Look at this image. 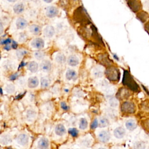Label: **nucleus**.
Returning <instances> with one entry per match:
<instances>
[{"label":"nucleus","mask_w":149,"mask_h":149,"mask_svg":"<svg viewBox=\"0 0 149 149\" xmlns=\"http://www.w3.org/2000/svg\"><path fill=\"white\" fill-rule=\"evenodd\" d=\"M123 83L125 85H126L132 90H136L138 89V86L136 84V83L134 81L133 79L127 71L125 72Z\"/></svg>","instance_id":"1"},{"label":"nucleus","mask_w":149,"mask_h":149,"mask_svg":"<svg viewBox=\"0 0 149 149\" xmlns=\"http://www.w3.org/2000/svg\"><path fill=\"white\" fill-rule=\"evenodd\" d=\"M59 10L57 7L54 5L47 6L45 9V15L48 18H54L58 16Z\"/></svg>","instance_id":"2"},{"label":"nucleus","mask_w":149,"mask_h":149,"mask_svg":"<svg viewBox=\"0 0 149 149\" xmlns=\"http://www.w3.org/2000/svg\"><path fill=\"white\" fill-rule=\"evenodd\" d=\"M130 9L134 12H139L142 7V4L140 0H126Z\"/></svg>","instance_id":"3"},{"label":"nucleus","mask_w":149,"mask_h":149,"mask_svg":"<svg viewBox=\"0 0 149 149\" xmlns=\"http://www.w3.org/2000/svg\"><path fill=\"white\" fill-rule=\"evenodd\" d=\"M30 46L37 49H41L44 47L45 42L44 40L40 37H36L30 41Z\"/></svg>","instance_id":"4"},{"label":"nucleus","mask_w":149,"mask_h":149,"mask_svg":"<svg viewBox=\"0 0 149 149\" xmlns=\"http://www.w3.org/2000/svg\"><path fill=\"white\" fill-rule=\"evenodd\" d=\"M25 9V3L23 2L19 1L15 3L12 7V11L16 15H20L24 12Z\"/></svg>","instance_id":"5"},{"label":"nucleus","mask_w":149,"mask_h":149,"mask_svg":"<svg viewBox=\"0 0 149 149\" xmlns=\"http://www.w3.org/2000/svg\"><path fill=\"white\" fill-rule=\"evenodd\" d=\"M97 138L100 142L106 143L109 141L111 138V133L109 131L106 130H101L98 133Z\"/></svg>","instance_id":"6"},{"label":"nucleus","mask_w":149,"mask_h":149,"mask_svg":"<svg viewBox=\"0 0 149 149\" xmlns=\"http://www.w3.org/2000/svg\"><path fill=\"white\" fill-rule=\"evenodd\" d=\"M106 75L109 80H116L118 79L119 73L116 68H110L106 70Z\"/></svg>","instance_id":"7"},{"label":"nucleus","mask_w":149,"mask_h":149,"mask_svg":"<svg viewBox=\"0 0 149 149\" xmlns=\"http://www.w3.org/2000/svg\"><path fill=\"white\" fill-rule=\"evenodd\" d=\"M43 34L47 38H52L55 34V30L52 25H46L43 29Z\"/></svg>","instance_id":"8"},{"label":"nucleus","mask_w":149,"mask_h":149,"mask_svg":"<svg viewBox=\"0 0 149 149\" xmlns=\"http://www.w3.org/2000/svg\"><path fill=\"white\" fill-rule=\"evenodd\" d=\"M15 26L19 30H23L28 26V22L22 17H17L15 20Z\"/></svg>","instance_id":"9"},{"label":"nucleus","mask_w":149,"mask_h":149,"mask_svg":"<svg viewBox=\"0 0 149 149\" xmlns=\"http://www.w3.org/2000/svg\"><path fill=\"white\" fill-rule=\"evenodd\" d=\"M29 141V136L26 133L19 134L16 138V141L17 144L22 146H25L27 145Z\"/></svg>","instance_id":"10"},{"label":"nucleus","mask_w":149,"mask_h":149,"mask_svg":"<svg viewBox=\"0 0 149 149\" xmlns=\"http://www.w3.org/2000/svg\"><path fill=\"white\" fill-rule=\"evenodd\" d=\"M40 69L45 73H49L52 68V64L49 60L43 59L41 61L40 65Z\"/></svg>","instance_id":"11"},{"label":"nucleus","mask_w":149,"mask_h":149,"mask_svg":"<svg viewBox=\"0 0 149 149\" xmlns=\"http://www.w3.org/2000/svg\"><path fill=\"white\" fill-rule=\"evenodd\" d=\"M121 109L124 112L131 113L134 112L135 107L133 104L130 102H125L122 105Z\"/></svg>","instance_id":"12"},{"label":"nucleus","mask_w":149,"mask_h":149,"mask_svg":"<svg viewBox=\"0 0 149 149\" xmlns=\"http://www.w3.org/2000/svg\"><path fill=\"white\" fill-rule=\"evenodd\" d=\"M40 81L37 76H31L30 77L27 81V84L30 88H35L37 87L39 85Z\"/></svg>","instance_id":"13"},{"label":"nucleus","mask_w":149,"mask_h":149,"mask_svg":"<svg viewBox=\"0 0 149 149\" xmlns=\"http://www.w3.org/2000/svg\"><path fill=\"white\" fill-rule=\"evenodd\" d=\"M65 78L68 81H74L77 78V73L75 70L69 69L65 73Z\"/></svg>","instance_id":"14"},{"label":"nucleus","mask_w":149,"mask_h":149,"mask_svg":"<svg viewBox=\"0 0 149 149\" xmlns=\"http://www.w3.org/2000/svg\"><path fill=\"white\" fill-rule=\"evenodd\" d=\"M91 74L94 78H100L104 74L103 67L101 66H97L94 67L91 70Z\"/></svg>","instance_id":"15"},{"label":"nucleus","mask_w":149,"mask_h":149,"mask_svg":"<svg viewBox=\"0 0 149 149\" xmlns=\"http://www.w3.org/2000/svg\"><path fill=\"white\" fill-rule=\"evenodd\" d=\"M29 30L31 34L34 36H38L41 32V27L38 24H32L29 27Z\"/></svg>","instance_id":"16"},{"label":"nucleus","mask_w":149,"mask_h":149,"mask_svg":"<svg viewBox=\"0 0 149 149\" xmlns=\"http://www.w3.org/2000/svg\"><path fill=\"white\" fill-rule=\"evenodd\" d=\"M126 134L125 129L121 126L116 127L113 130V135L117 139H122Z\"/></svg>","instance_id":"17"},{"label":"nucleus","mask_w":149,"mask_h":149,"mask_svg":"<svg viewBox=\"0 0 149 149\" xmlns=\"http://www.w3.org/2000/svg\"><path fill=\"white\" fill-rule=\"evenodd\" d=\"M49 142L47 138L42 137L39 139L37 143V147L38 148H48Z\"/></svg>","instance_id":"18"},{"label":"nucleus","mask_w":149,"mask_h":149,"mask_svg":"<svg viewBox=\"0 0 149 149\" xmlns=\"http://www.w3.org/2000/svg\"><path fill=\"white\" fill-rule=\"evenodd\" d=\"M67 63L70 66H76L79 63L78 57L74 55H70L67 58Z\"/></svg>","instance_id":"19"},{"label":"nucleus","mask_w":149,"mask_h":149,"mask_svg":"<svg viewBox=\"0 0 149 149\" xmlns=\"http://www.w3.org/2000/svg\"><path fill=\"white\" fill-rule=\"evenodd\" d=\"M66 132V129L65 126L61 123L56 125L55 127V133L57 136H62Z\"/></svg>","instance_id":"20"},{"label":"nucleus","mask_w":149,"mask_h":149,"mask_svg":"<svg viewBox=\"0 0 149 149\" xmlns=\"http://www.w3.org/2000/svg\"><path fill=\"white\" fill-rule=\"evenodd\" d=\"M27 69L31 73H36L38 69V64L36 61H30L27 63Z\"/></svg>","instance_id":"21"},{"label":"nucleus","mask_w":149,"mask_h":149,"mask_svg":"<svg viewBox=\"0 0 149 149\" xmlns=\"http://www.w3.org/2000/svg\"><path fill=\"white\" fill-rule=\"evenodd\" d=\"M54 60L58 64H63L67 61L65 54L62 52L57 53L55 56Z\"/></svg>","instance_id":"22"},{"label":"nucleus","mask_w":149,"mask_h":149,"mask_svg":"<svg viewBox=\"0 0 149 149\" xmlns=\"http://www.w3.org/2000/svg\"><path fill=\"white\" fill-rule=\"evenodd\" d=\"M1 143L3 145H8L12 141V138L8 134L4 133L1 136Z\"/></svg>","instance_id":"23"},{"label":"nucleus","mask_w":149,"mask_h":149,"mask_svg":"<svg viewBox=\"0 0 149 149\" xmlns=\"http://www.w3.org/2000/svg\"><path fill=\"white\" fill-rule=\"evenodd\" d=\"M125 126L127 129H128L130 131H132L136 128L137 125L134 120L129 119L125 122Z\"/></svg>","instance_id":"24"},{"label":"nucleus","mask_w":149,"mask_h":149,"mask_svg":"<svg viewBox=\"0 0 149 149\" xmlns=\"http://www.w3.org/2000/svg\"><path fill=\"white\" fill-rule=\"evenodd\" d=\"M98 126L100 127H105L109 125V121L108 119L105 116H101L98 119Z\"/></svg>","instance_id":"25"},{"label":"nucleus","mask_w":149,"mask_h":149,"mask_svg":"<svg viewBox=\"0 0 149 149\" xmlns=\"http://www.w3.org/2000/svg\"><path fill=\"white\" fill-rule=\"evenodd\" d=\"M51 83V80L49 77L47 76H44L41 78L40 80V84H41V87L42 88H47Z\"/></svg>","instance_id":"26"},{"label":"nucleus","mask_w":149,"mask_h":149,"mask_svg":"<svg viewBox=\"0 0 149 149\" xmlns=\"http://www.w3.org/2000/svg\"><path fill=\"white\" fill-rule=\"evenodd\" d=\"M36 116V112L34 110L32 109H29L27 111L26 117L27 120L32 121L35 119Z\"/></svg>","instance_id":"27"},{"label":"nucleus","mask_w":149,"mask_h":149,"mask_svg":"<svg viewBox=\"0 0 149 149\" xmlns=\"http://www.w3.org/2000/svg\"><path fill=\"white\" fill-rule=\"evenodd\" d=\"M137 18L141 22H144L147 20V19L148 18L149 15L148 13H147L145 11H140L139 12L137 15Z\"/></svg>","instance_id":"28"},{"label":"nucleus","mask_w":149,"mask_h":149,"mask_svg":"<svg viewBox=\"0 0 149 149\" xmlns=\"http://www.w3.org/2000/svg\"><path fill=\"white\" fill-rule=\"evenodd\" d=\"M88 127V121L85 118H81L79 123V127L80 130H85Z\"/></svg>","instance_id":"29"},{"label":"nucleus","mask_w":149,"mask_h":149,"mask_svg":"<svg viewBox=\"0 0 149 149\" xmlns=\"http://www.w3.org/2000/svg\"><path fill=\"white\" fill-rule=\"evenodd\" d=\"M4 90L8 94H13L15 92V86L13 83H7L5 86Z\"/></svg>","instance_id":"30"},{"label":"nucleus","mask_w":149,"mask_h":149,"mask_svg":"<svg viewBox=\"0 0 149 149\" xmlns=\"http://www.w3.org/2000/svg\"><path fill=\"white\" fill-rule=\"evenodd\" d=\"M34 57L38 61H42L44 59L45 57V54L44 52L41 51H35L33 54Z\"/></svg>","instance_id":"31"},{"label":"nucleus","mask_w":149,"mask_h":149,"mask_svg":"<svg viewBox=\"0 0 149 149\" xmlns=\"http://www.w3.org/2000/svg\"><path fill=\"white\" fill-rule=\"evenodd\" d=\"M91 141L88 137H85L81 139L80 140V144L81 145L83 146H88L90 144Z\"/></svg>","instance_id":"32"},{"label":"nucleus","mask_w":149,"mask_h":149,"mask_svg":"<svg viewBox=\"0 0 149 149\" xmlns=\"http://www.w3.org/2000/svg\"><path fill=\"white\" fill-rule=\"evenodd\" d=\"M109 104L111 107L115 108L118 105V101L116 98H111L109 100Z\"/></svg>","instance_id":"33"},{"label":"nucleus","mask_w":149,"mask_h":149,"mask_svg":"<svg viewBox=\"0 0 149 149\" xmlns=\"http://www.w3.org/2000/svg\"><path fill=\"white\" fill-rule=\"evenodd\" d=\"M68 132L72 137H74L77 136V135L79 134V130L76 128H70V129H69Z\"/></svg>","instance_id":"34"},{"label":"nucleus","mask_w":149,"mask_h":149,"mask_svg":"<svg viewBox=\"0 0 149 149\" xmlns=\"http://www.w3.org/2000/svg\"><path fill=\"white\" fill-rule=\"evenodd\" d=\"M26 53H27L26 51H24L23 49H18L16 51V56L18 57V58L20 59L23 58L26 54Z\"/></svg>","instance_id":"35"},{"label":"nucleus","mask_w":149,"mask_h":149,"mask_svg":"<svg viewBox=\"0 0 149 149\" xmlns=\"http://www.w3.org/2000/svg\"><path fill=\"white\" fill-rule=\"evenodd\" d=\"M98 124H99V123H98V119H97V118H95V119H94V120L93 121L91 125V128L92 129H95L96 127H97L98 126Z\"/></svg>","instance_id":"36"},{"label":"nucleus","mask_w":149,"mask_h":149,"mask_svg":"<svg viewBox=\"0 0 149 149\" xmlns=\"http://www.w3.org/2000/svg\"><path fill=\"white\" fill-rule=\"evenodd\" d=\"M61 107L62 109H63V110H65V111H66L69 109L68 106L67 105V104L65 102H61Z\"/></svg>","instance_id":"37"},{"label":"nucleus","mask_w":149,"mask_h":149,"mask_svg":"<svg viewBox=\"0 0 149 149\" xmlns=\"http://www.w3.org/2000/svg\"><path fill=\"white\" fill-rule=\"evenodd\" d=\"M20 37L18 38V40L20 41H24L26 40V36H25L24 34H20Z\"/></svg>","instance_id":"38"},{"label":"nucleus","mask_w":149,"mask_h":149,"mask_svg":"<svg viewBox=\"0 0 149 149\" xmlns=\"http://www.w3.org/2000/svg\"><path fill=\"white\" fill-rule=\"evenodd\" d=\"M144 27H145L146 31H147L148 33H149V20L145 24Z\"/></svg>","instance_id":"39"},{"label":"nucleus","mask_w":149,"mask_h":149,"mask_svg":"<svg viewBox=\"0 0 149 149\" xmlns=\"http://www.w3.org/2000/svg\"><path fill=\"white\" fill-rule=\"evenodd\" d=\"M44 3H52L53 1H54V0H42Z\"/></svg>","instance_id":"40"},{"label":"nucleus","mask_w":149,"mask_h":149,"mask_svg":"<svg viewBox=\"0 0 149 149\" xmlns=\"http://www.w3.org/2000/svg\"><path fill=\"white\" fill-rule=\"evenodd\" d=\"M6 1L9 3H13L17 1V0H6Z\"/></svg>","instance_id":"41"},{"label":"nucleus","mask_w":149,"mask_h":149,"mask_svg":"<svg viewBox=\"0 0 149 149\" xmlns=\"http://www.w3.org/2000/svg\"><path fill=\"white\" fill-rule=\"evenodd\" d=\"M0 26H1V34H2L3 33V24H2V22H1Z\"/></svg>","instance_id":"42"},{"label":"nucleus","mask_w":149,"mask_h":149,"mask_svg":"<svg viewBox=\"0 0 149 149\" xmlns=\"http://www.w3.org/2000/svg\"><path fill=\"white\" fill-rule=\"evenodd\" d=\"M147 128L149 130V122H147Z\"/></svg>","instance_id":"43"},{"label":"nucleus","mask_w":149,"mask_h":149,"mask_svg":"<svg viewBox=\"0 0 149 149\" xmlns=\"http://www.w3.org/2000/svg\"><path fill=\"white\" fill-rule=\"evenodd\" d=\"M24 1H30V0H24Z\"/></svg>","instance_id":"44"}]
</instances>
